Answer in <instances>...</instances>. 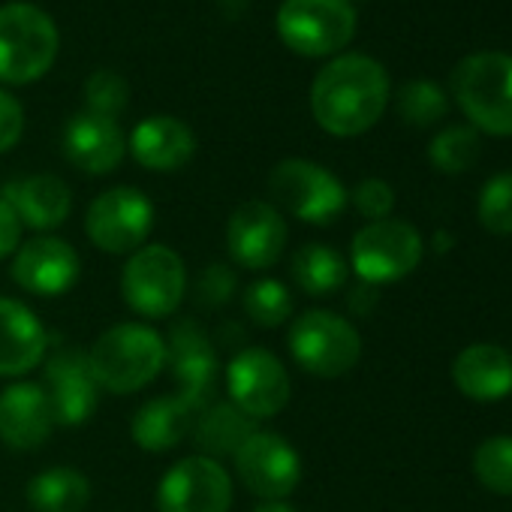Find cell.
Segmentation results:
<instances>
[{
  "label": "cell",
  "mask_w": 512,
  "mask_h": 512,
  "mask_svg": "<svg viewBox=\"0 0 512 512\" xmlns=\"http://www.w3.org/2000/svg\"><path fill=\"white\" fill-rule=\"evenodd\" d=\"M244 311L256 326L278 329L293 317V296L281 281L263 278L244 290Z\"/></svg>",
  "instance_id": "31"
},
{
  "label": "cell",
  "mask_w": 512,
  "mask_h": 512,
  "mask_svg": "<svg viewBox=\"0 0 512 512\" xmlns=\"http://www.w3.org/2000/svg\"><path fill=\"white\" fill-rule=\"evenodd\" d=\"M130 151L133 157L154 172H172L181 169L193 151H196V136L193 130L178 121V118H148L142 121L133 136H130Z\"/></svg>",
  "instance_id": "23"
},
{
  "label": "cell",
  "mask_w": 512,
  "mask_h": 512,
  "mask_svg": "<svg viewBox=\"0 0 512 512\" xmlns=\"http://www.w3.org/2000/svg\"><path fill=\"white\" fill-rule=\"evenodd\" d=\"M49 335L37 314L16 302L0 299V377H22L46 362Z\"/></svg>",
  "instance_id": "19"
},
{
  "label": "cell",
  "mask_w": 512,
  "mask_h": 512,
  "mask_svg": "<svg viewBox=\"0 0 512 512\" xmlns=\"http://www.w3.org/2000/svg\"><path fill=\"white\" fill-rule=\"evenodd\" d=\"M449 88L476 133L512 136V55H464L449 76Z\"/></svg>",
  "instance_id": "2"
},
{
  "label": "cell",
  "mask_w": 512,
  "mask_h": 512,
  "mask_svg": "<svg viewBox=\"0 0 512 512\" xmlns=\"http://www.w3.org/2000/svg\"><path fill=\"white\" fill-rule=\"evenodd\" d=\"M278 34L296 55L326 58L353 40L356 13L350 0H284L278 10Z\"/></svg>",
  "instance_id": "8"
},
{
  "label": "cell",
  "mask_w": 512,
  "mask_h": 512,
  "mask_svg": "<svg viewBox=\"0 0 512 512\" xmlns=\"http://www.w3.org/2000/svg\"><path fill=\"white\" fill-rule=\"evenodd\" d=\"M46 395L58 425H82L100 404V383L91 371L88 353L64 347L46 362Z\"/></svg>",
  "instance_id": "17"
},
{
  "label": "cell",
  "mask_w": 512,
  "mask_h": 512,
  "mask_svg": "<svg viewBox=\"0 0 512 512\" xmlns=\"http://www.w3.org/2000/svg\"><path fill=\"white\" fill-rule=\"evenodd\" d=\"M235 293V275L232 269L226 266H208L202 275H199V284H196V299L199 305L205 308H217V305H226Z\"/></svg>",
  "instance_id": "35"
},
{
  "label": "cell",
  "mask_w": 512,
  "mask_h": 512,
  "mask_svg": "<svg viewBox=\"0 0 512 512\" xmlns=\"http://www.w3.org/2000/svg\"><path fill=\"white\" fill-rule=\"evenodd\" d=\"M19 244H22V220L4 199H0V260L16 253Z\"/></svg>",
  "instance_id": "37"
},
{
  "label": "cell",
  "mask_w": 512,
  "mask_h": 512,
  "mask_svg": "<svg viewBox=\"0 0 512 512\" xmlns=\"http://www.w3.org/2000/svg\"><path fill=\"white\" fill-rule=\"evenodd\" d=\"M395 109L401 115V121H407L410 127H434L437 121L446 118L449 109V97L446 91L431 82V79H410L398 97H395Z\"/></svg>",
  "instance_id": "29"
},
{
  "label": "cell",
  "mask_w": 512,
  "mask_h": 512,
  "mask_svg": "<svg viewBox=\"0 0 512 512\" xmlns=\"http://www.w3.org/2000/svg\"><path fill=\"white\" fill-rule=\"evenodd\" d=\"M13 281L40 299L64 296L79 281V253L55 235L31 238L16 250Z\"/></svg>",
  "instance_id": "16"
},
{
  "label": "cell",
  "mask_w": 512,
  "mask_h": 512,
  "mask_svg": "<svg viewBox=\"0 0 512 512\" xmlns=\"http://www.w3.org/2000/svg\"><path fill=\"white\" fill-rule=\"evenodd\" d=\"M473 473L491 491L512 497V434H494L473 452Z\"/></svg>",
  "instance_id": "30"
},
{
  "label": "cell",
  "mask_w": 512,
  "mask_h": 512,
  "mask_svg": "<svg viewBox=\"0 0 512 512\" xmlns=\"http://www.w3.org/2000/svg\"><path fill=\"white\" fill-rule=\"evenodd\" d=\"M28 500L37 512H85L91 503V482L76 467H52L31 479Z\"/></svg>",
  "instance_id": "27"
},
{
  "label": "cell",
  "mask_w": 512,
  "mask_h": 512,
  "mask_svg": "<svg viewBox=\"0 0 512 512\" xmlns=\"http://www.w3.org/2000/svg\"><path fill=\"white\" fill-rule=\"evenodd\" d=\"M235 458V473L247 485L250 494L263 497V500H284L296 491L302 479V458L275 431H256L250 434Z\"/></svg>",
  "instance_id": "13"
},
{
  "label": "cell",
  "mask_w": 512,
  "mask_h": 512,
  "mask_svg": "<svg viewBox=\"0 0 512 512\" xmlns=\"http://www.w3.org/2000/svg\"><path fill=\"white\" fill-rule=\"evenodd\" d=\"M290 353L314 377H344L362 359L356 326L332 311H308L290 329Z\"/></svg>",
  "instance_id": "7"
},
{
  "label": "cell",
  "mask_w": 512,
  "mask_h": 512,
  "mask_svg": "<svg viewBox=\"0 0 512 512\" xmlns=\"http://www.w3.org/2000/svg\"><path fill=\"white\" fill-rule=\"evenodd\" d=\"M0 199L16 211L22 226H31L37 232L64 226L73 208V193L58 175H31L10 181Z\"/></svg>",
  "instance_id": "21"
},
{
  "label": "cell",
  "mask_w": 512,
  "mask_h": 512,
  "mask_svg": "<svg viewBox=\"0 0 512 512\" xmlns=\"http://www.w3.org/2000/svg\"><path fill=\"white\" fill-rule=\"evenodd\" d=\"M256 422L250 416H244L232 401L226 404H208L196 419H193V440L199 449L208 452V458L214 455H235L238 446L256 434Z\"/></svg>",
  "instance_id": "25"
},
{
  "label": "cell",
  "mask_w": 512,
  "mask_h": 512,
  "mask_svg": "<svg viewBox=\"0 0 512 512\" xmlns=\"http://www.w3.org/2000/svg\"><path fill=\"white\" fill-rule=\"evenodd\" d=\"M22 130H25L22 103L13 94L0 91V154H7L22 139Z\"/></svg>",
  "instance_id": "36"
},
{
  "label": "cell",
  "mask_w": 512,
  "mask_h": 512,
  "mask_svg": "<svg viewBox=\"0 0 512 512\" xmlns=\"http://www.w3.org/2000/svg\"><path fill=\"white\" fill-rule=\"evenodd\" d=\"M193 419L196 413L178 395H163L139 407V413L130 422V434L136 446L145 452H169L187 437Z\"/></svg>",
  "instance_id": "24"
},
{
  "label": "cell",
  "mask_w": 512,
  "mask_h": 512,
  "mask_svg": "<svg viewBox=\"0 0 512 512\" xmlns=\"http://www.w3.org/2000/svg\"><path fill=\"white\" fill-rule=\"evenodd\" d=\"M479 148V133L470 124H449L431 139L428 160L443 175H461L479 160Z\"/></svg>",
  "instance_id": "28"
},
{
  "label": "cell",
  "mask_w": 512,
  "mask_h": 512,
  "mask_svg": "<svg viewBox=\"0 0 512 512\" xmlns=\"http://www.w3.org/2000/svg\"><path fill=\"white\" fill-rule=\"evenodd\" d=\"M151 229H154V205L136 187H112L100 193L85 214V232L91 244L118 256L145 247Z\"/></svg>",
  "instance_id": "11"
},
{
  "label": "cell",
  "mask_w": 512,
  "mask_h": 512,
  "mask_svg": "<svg viewBox=\"0 0 512 512\" xmlns=\"http://www.w3.org/2000/svg\"><path fill=\"white\" fill-rule=\"evenodd\" d=\"M58 58V28L34 4L0 7V82L28 85Z\"/></svg>",
  "instance_id": "4"
},
{
  "label": "cell",
  "mask_w": 512,
  "mask_h": 512,
  "mask_svg": "<svg viewBox=\"0 0 512 512\" xmlns=\"http://www.w3.org/2000/svg\"><path fill=\"white\" fill-rule=\"evenodd\" d=\"M476 214L491 235H512V172H497L485 181Z\"/></svg>",
  "instance_id": "32"
},
{
  "label": "cell",
  "mask_w": 512,
  "mask_h": 512,
  "mask_svg": "<svg viewBox=\"0 0 512 512\" xmlns=\"http://www.w3.org/2000/svg\"><path fill=\"white\" fill-rule=\"evenodd\" d=\"M88 362L100 389L112 395H133L163 371L166 341L145 323H118L94 341Z\"/></svg>",
  "instance_id": "3"
},
{
  "label": "cell",
  "mask_w": 512,
  "mask_h": 512,
  "mask_svg": "<svg viewBox=\"0 0 512 512\" xmlns=\"http://www.w3.org/2000/svg\"><path fill=\"white\" fill-rule=\"evenodd\" d=\"M452 383L470 401L512 395V353L497 344H470L452 362Z\"/></svg>",
  "instance_id": "22"
},
{
  "label": "cell",
  "mask_w": 512,
  "mask_h": 512,
  "mask_svg": "<svg viewBox=\"0 0 512 512\" xmlns=\"http://www.w3.org/2000/svg\"><path fill=\"white\" fill-rule=\"evenodd\" d=\"M389 106V76L371 55H341L326 64L311 88L314 121L341 139L368 133Z\"/></svg>",
  "instance_id": "1"
},
{
  "label": "cell",
  "mask_w": 512,
  "mask_h": 512,
  "mask_svg": "<svg viewBox=\"0 0 512 512\" xmlns=\"http://www.w3.org/2000/svg\"><path fill=\"white\" fill-rule=\"evenodd\" d=\"M121 293L124 302L148 320L172 317L187 293L184 260L166 244L139 247L124 266Z\"/></svg>",
  "instance_id": "6"
},
{
  "label": "cell",
  "mask_w": 512,
  "mask_h": 512,
  "mask_svg": "<svg viewBox=\"0 0 512 512\" xmlns=\"http://www.w3.org/2000/svg\"><path fill=\"white\" fill-rule=\"evenodd\" d=\"M353 205L362 217H368L371 223L374 220H386L395 208V190L383 181V178H365L356 184L353 190Z\"/></svg>",
  "instance_id": "34"
},
{
  "label": "cell",
  "mask_w": 512,
  "mask_h": 512,
  "mask_svg": "<svg viewBox=\"0 0 512 512\" xmlns=\"http://www.w3.org/2000/svg\"><path fill=\"white\" fill-rule=\"evenodd\" d=\"M64 154L88 175H109L124 160V133L112 118L82 112L64 130Z\"/></svg>",
  "instance_id": "20"
},
{
  "label": "cell",
  "mask_w": 512,
  "mask_h": 512,
  "mask_svg": "<svg viewBox=\"0 0 512 512\" xmlns=\"http://www.w3.org/2000/svg\"><path fill=\"white\" fill-rule=\"evenodd\" d=\"M290 272H293L296 287L305 296H314V299L335 296L347 284V263H344V256L338 250L326 247V244H317V241L302 244L293 253Z\"/></svg>",
  "instance_id": "26"
},
{
  "label": "cell",
  "mask_w": 512,
  "mask_h": 512,
  "mask_svg": "<svg viewBox=\"0 0 512 512\" xmlns=\"http://www.w3.org/2000/svg\"><path fill=\"white\" fill-rule=\"evenodd\" d=\"M253 512H296L290 503H284V500H266V503H260Z\"/></svg>",
  "instance_id": "38"
},
{
  "label": "cell",
  "mask_w": 512,
  "mask_h": 512,
  "mask_svg": "<svg viewBox=\"0 0 512 512\" xmlns=\"http://www.w3.org/2000/svg\"><path fill=\"white\" fill-rule=\"evenodd\" d=\"M272 199L305 223L326 226L347 208V187L311 160H281L269 175Z\"/></svg>",
  "instance_id": "9"
},
{
  "label": "cell",
  "mask_w": 512,
  "mask_h": 512,
  "mask_svg": "<svg viewBox=\"0 0 512 512\" xmlns=\"http://www.w3.org/2000/svg\"><path fill=\"white\" fill-rule=\"evenodd\" d=\"M226 389L232 404L253 422L278 416L293 395L284 362L263 347H247L226 365Z\"/></svg>",
  "instance_id": "10"
},
{
  "label": "cell",
  "mask_w": 512,
  "mask_h": 512,
  "mask_svg": "<svg viewBox=\"0 0 512 512\" xmlns=\"http://www.w3.org/2000/svg\"><path fill=\"white\" fill-rule=\"evenodd\" d=\"M85 103H88V112L115 121L130 103V88L118 73L100 70L85 82Z\"/></svg>",
  "instance_id": "33"
},
{
  "label": "cell",
  "mask_w": 512,
  "mask_h": 512,
  "mask_svg": "<svg viewBox=\"0 0 512 512\" xmlns=\"http://www.w3.org/2000/svg\"><path fill=\"white\" fill-rule=\"evenodd\" d=\"M232 479L217 458L193 455L172 464L157 485L160 512H229Z\"/></svg>",
  "instance_id": "12"
},
{
  "label": "cell",
  "mask_w": 512,
  "mask_h": 512,
  "mask_svg": "<svg viewBox=\"0 0 512 512\" xmlns=\"http://www.w3.org/2000/svg\"><path fill=\"white\" fill-rule=\"evenodd\" d=\"M287 238L290 229L284 214L263 199L241 202L226 223L229 256L247 272L272 269L287 250Z\"/></svg>",
  "instance_id": "14"
},
{
  "label": "cell",
  "mask_w": 512,
  "mask_h": 512,
  "mask_svg": "<svg viewBox=\"0 0 512 512\" xmlns=\"http://www.w3.org/2000/svg\"><path fill=\"white\" fill-rule=\"evenodd\" d=\"M425 241L419 229L407 220H374L353 235L350 244V263L353 272L368 284H395L413 275L422 263Z\"/></svg>",
  "instance_id": "5"
},
{
  "label": "cell",
  "mask_w": 512,
  "mask_h": 512,
  "mask_svg": "<svg viewBox=\"0 0 512 512\" xmlns=\"http://www.w3.org/2000/svg\"><path fill=\"white\" fill-rule=\"evenodd\" d=\"M166 362H172L178 398L199 416L211 404L217 386V353L208 335L193 320L175 323L166 341Z\"/></svg>",
  "instance_id": "15"
},
{
  "label": "cell",
  "mask_w": 512,
  "mask_h": 512,
  "mask_svg": "<svg viewBox=\"0 0 512 512\" xmlns=\"http://www.w3.org/2000/svg\"><path fill=\"white\" fill-rule=\"evenodd\" d=\"M55 425L43 383H13L0 395V440L13 449H37Z\"/></svg>",
  "instance_id": "18"
}]
</instances>
